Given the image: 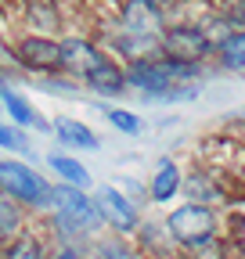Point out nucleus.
<instances>
[{"label": "nucleus", "mask_w": 245, "mask_h": 259, "mask_svg": "<svg viewBox=\"0 0 245 259\" xmlns=\"http://www.w3.org/2000/svg\"><path fill=\"white\" fill-rule=\"evenodd\" d=\"M51 212H54V223L61 231H69L76 238L98 234L105 227L98 209H94L90 191H79V187H69V184H51Z\"/></svg>", "instance_id": "obj_1"}, {"label": "nucleus", "mask_w": 245, "mask_h": 259, "mask_svg": "<svg viewBox=\"0 0 245 259\" xmlns=\"http://www.w3.org/2000/svg\"><path fill=\"white\" fill-rule=\"evenodd\" d=\"M0 194L15 198L22 209H51V184L18 158H0Z\"/></svg>", "instance_id": "obj_2"}, {"label": "nucleus", "mask_w": 245, "mask_h": 259, "mask_svg": "<svg viewBox=\"0 0 245 259\" xmlns=\"http://www.w3.org/2000/svg\"><path fill=\"white\" fill-rule=\"evenodd\" d=\"M166 234L180 245V248H202L217 234V212L213 205H198V202H184L166 216Z\"/></svg>", "instance_id": "obj_3"}, {"label": "nucleus", "mask_w": 245, "mask_h": 259, "mask_svg": "<svg viewBox=\"0 0 245 259\" xmlns=\"http://www.w3.org/2000/svg\"><path fill=\"white\" fill-rule=\"evenodd\" d=\"M18 69L44 72V76H61V40L44 36V32H22L11 44Z\"/></svg>", "instance_id": "obj_4"}, {"label": "nucleus", "mask_w": 245, "mask_h": 259, "mask_svg": "<svg viewBox=\"0 0 245 259\" xmlns=\"http://www.w3.org/2000/svg\"><path fill=\"white\" fill-rule=\"evenodd\" d=\"M217 51V44L209 40V32L198 25H166L159 36V54L170 61H188L198 65L202 58H209Z\"/></svg>", "instance_id": "obj_5"}, {"label": "nucleus", "mask_w": 245, "mask_h": 259, "mask_svg": "<svg viewBox=\"0 0 245 259\" xmlns=\"http://www.w3.org/2000/svg\"><path fill=\"white\" fill-rule=\"evenodd\" d=\"M90 198H94V209H98L101 223L112 227L115 234H134L137 227H141L137 205H134L119 187H112V184H108V187H94V191H90Z\"/></svg>", "instance_id": "obj_6"}, {"label": "nucleus", "mask_w": 245, "mask_h": 259, "mask_svg": "<svg viewBox=\"0 0 245 259\" xmlns=\"http://www.w3.org/2000/svg\"><path fill=\"white\" fill-rule=\"evenodd\" d=\"M108 58L112 54L101 51L94 40H87V36H65V40H61V76H72L76 83H83L94 69H101Z\"/></svg>", "instance_id": "obj_7"}, {"label": "nucleus", "mask_w": 245, "mask_h": 259, "mask_svg": "<svg viewBox=\"0 0 245 259\" xmlns=\"http://www.w3.org/2000/svg\"><path fill=\"white\" fill-rule=\"evenodd\" d=\"M119 29L134 40H159L162 36V15H159V8L144 4V0H127L119 11Z\"/></svg>", "instance_id": "obj_8"}, {"label": "nucleus", "mask_w": 245, "mask_h": 259, "mask_svg": "<svg viewBox=\"0 0 245 259\" xmlns=\"http://www.w3.org/2000/svg\"><path fill=\"white\" fill-rule=\"evenodd\" d=\"M51 130H54V141H58L61 148H72V151H98V148H101L98 134H94L87 122H79V119L58 115V119L51 122Z\"/></svg>", "instance_id": "obj_9"}, {"label": "nucleus", "mask_w": 245, "mask_h": 259, "mask_svg": "<svg viewBox=\"0 0 245 259\" xmlns=\"http://www.w3.org/2000/svg\"><path fill=\"white\" fill-rule=\"evenodd\" d=\"M87 90H94L98 97H119L123 90H127V72H123V65L115 58H108L101 69H94L87 79H83Z\"/></svg>", "instance_id": "obj_10"}, {"label": "nucleus", "mask_w": 245, "mask_h": 259, "mask_svg": "<svg viewBox=\"0 0 245 259\" xmlns=\"http://www.w3.org/2000/svg\"><path fill=\"white\" fill-rule=\"evenodd\" d=\"M47 166L61 177V184H69V187H79V191H90V187H94L87 166H83L79 158H72L69 151H51V155H47Z\"/></svg>", "instance_id": "obj_11"}, {"label": "nucleus", "mask_w": 245, "mask_h": 259, "mask_svg": "<svg viewBox=\"0 0 245 259\" xmlns=\"http://www.w3.org/2000/svg\"><path fill=\"white\" fill-rule=\"evenodd\" d=\"M180 191V169H177V162L173 158H159V166H155V177H151L148 184V194H151V202H159L166 205L173 194Z\"/></svg>", "instance_id": "obj_12"}, {"label": "nucleus", "mask_w": 245, "mask_h": 259, "mask_svg": "<svg viewBox=\"0 0 245 259\" xmlns=\"http://www.w3.org/2000/svg\"><path fill=\"white\" fill-rule=\"evenodd\" d=\"M0 108L8 112V119H11V126L15 130H29V126H36L40 119H36V112H33V105L25 101V94H18V90H4V97H0Z\"/></svg>", "instance_id": "obj_13"}, {"label": "nucleus", "mask_w": 245, "mask_h": 259, "mask_svg": "<svg viewBox=\"0 0 245 259\" xmlns=\"http://www.w3.org/2000/svg\"><path fill=\"white\" fill-rule=\"evenodd\" d=\"M0 259H47V252H44V238L33 234V231H22V234H15V238L4 245Z\"/></svg>", "instance_id": "obj_14"}, {"label": "nucleus", "mask_w": 245, "mask_h": 259, "mask_svg": "<svg viewBox=\"0 0 245 259\" xmlns=\"http://www.w3.org/2000/svg\"><path fill=\"white\" fill-rule=\"evenodd\" d=\"M25 231V209L8 198V194H0V245H8L15 234Z\"/></svg>", "instance_id": "obj_15"}, {"label": "nucleus", "mask_w": 245, "mask_h": 259, "mask_svg": "<svg viewBox=\"0 0 245 259\" xmlns=\"http://www.w3.org/2000/svg\"><path fill=\"white\" fill-rule=\"evenodd\" d=\"M217 54L224 69H245V29H231L224 40H217Z\"/></svg>", "instance_id": "obj_16"}, {"label": "nucleus", "mask_w": 245, "mask_h": 259, "mask_svg": "<svg viewBox=\"0 0 245 259\" xmlns=\"http://www.w3.org/2000/svg\"><path fill=\"white\" fill-rule=\"evenodd\" d=\"M180 191L188 194V202H198V205H209L213 198H220V191L213 187V180L206 173H191L188 180H180Z\"/></svg>", "instance_id": "obj_17"}, {"label": "nucleus", "mask_w": 245, "mask_h": 259, "mask_svg": "<svg viewBox=\"0 0 245 259\" xmlns=\"http://www.w3.org/2000/svg\"><path fill=\"white\" fill-rule=\"evenodd\" d=\"M94 259H141V252L123 238H105V241H94Z\"/></svg>", "instance_id": "obj_18"}, {"label": "nucleus", "mask_w": 245, "mask_h": 259, "mask_svg": "<svg viewBox=\"0 0 245 259\" xmlns=\"http://www.w3.org/2000/svg\"><path fill=\"white\" fill-rule=\"evenodd\" d=\"M105 119L112 122V130H119V134H127V137H137L141 130H144L141 115H134L127 108H105Z\"/></svg>", "instance_id": "obj_19"}, {"label": "nucleus", "mask_w": 245, "mask_h": 259, "mask_svg": "<svg viewBox=\"0 0 245 259\" xmlns=\"http://www.w3.org/2000/svg\"><path fill=\"white\" fill-rule=\"evenodd\" d=\"M0 148H4V151H18V155H29L25 130H15L11 122H0Z\"/></svg>", "instance_id": "obj_20"}, {"label": "nucleus", "mask_w": 245, "mask_h": 259, "mask_svg": "<svg viewBox=\"0 0 245 259\" xmlns=\"http://www.w3.org/2000/svg\"><path fill=\"white\" fill-rule=\"evenodd\" d=\"M47 259H83V255H79L72 245H61V248H58L54 255H47Z\"/></svg>", "instance_id": "obj_21"}, {"label": "nucleus", "mask_w": 245, "mask_h": 259, "mask_svg": "<svg viewBox=\"0 0 245 259\" xmlns=\"http://www.w3.org/2000/svg\"><path fill=\"white\" fill-rule=\"evenodd\" d=\"M144 4H151V8H166V4H173V0H144Z\"/></svg>", "instance_id": "obj_22"}]
</instances>
